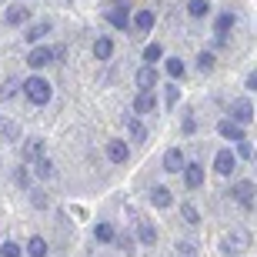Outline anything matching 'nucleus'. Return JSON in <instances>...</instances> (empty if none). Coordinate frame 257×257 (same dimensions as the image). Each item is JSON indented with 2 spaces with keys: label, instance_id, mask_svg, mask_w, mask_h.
<instances>
[{
  "label": "nucleus",
  "instance_id": "nucleus-11",
  "mask_svg": "<svg viewBox=\"0 0 257 257\" xmlns=\"http://www.w3.org/2000/svg\"><path fill=\"white\" fill-rule=\"evenodd\" d=\"M184 184H187L191 191H197L200 184H204V167H200V164H184Z\"/></svg>",
  "mask_w": 257,
  "mask_h": 257
},
{
  "label": "nucleus",
  "instance_id": "nucleus-18",
  "mask_svg": "<svg viewBox=\"0 0 257 257\" xmlns=\"http://www.w3.org/2000/svg\"><path fill=\"white\" fill-rule=\"evenodd\" d=\"M234 24H237V17H234L230 10H227V14H220L217 24H214V34H217V40H224V34H227V30L234 27Z\"/></svg>",
  "mask_w": 257,
  "mask_h": 257
},
{
  "label": "nucleus",
  "instance_id": "nucleus-21",
  "mask_svg": "<svg viewBox=\"0 0 257 257\" xmlns=\"http://www.w3.org/2000/svg\"><path fill=\"white\" fill-rule=\"evenodd\" d=\"M124 124H127V131H131V137L134 141H147V127L141 124V120H137V117H124Z\"/></svg>",
  "mask_w": 257,
  "mask_h": 257
},
{
  "label": "nucleus",
  "instance_id": "nucleus-32",
  "mask_svg": "<svg viewBox=\"0 0 257 257\" xmlns=\"http://www.w3.org/2000/svg\"><path fill=\"white\" fill-rule=\"evenodd\" d=\"M0 257H20L17 240H4V244H0Z\"/></svg>",
  "mask_w": 257,
  "mask_h": 257
},
{
  "label": "nucleus",
  "instance_id": "nucleus-14",
  "mask_svg": "<svg viewBox=\"0 0 257 257\" xmlns=\"http://www.w3.org/2000/svg\"><path fill=\"white\" fill-rule=\"evenodd\" d=\"M47 34H50V20H40V24H30V27H27L24 40H27V44H40Z\"/></svg>",
  "mask_w": 257,
  "mask_h": 257
},
{
  "label": "nucleus",
  "instance_id": "nucleus-6",
  "mask_svg": "<svg viewBox=\"0 0 257 257\" xmlns=\"http://www.w3.org/2000/svg\"><path fill=\"white\" fill-rule=\"evenodd\" d=\"M134 84L141 87V94H154V87H157V70L154 67H147L144 64L137 74H134Z\"/></svg>",
  "mask_w": 257,
  "mask_h": 257
},
{
  "label": "nucleus",
  "instance_id": "nucleus-13",
  "mask_svg": "<svg viewBox=\"0 0 257 257\" xmlns=\"http://www.w3.org/2000/svg\"><path fill=\"white\" fill-rule=\"evenodd\" d=\"M0 137H4V141H10V144H17L20 141V124L0 114Z\"/></svg>",
  "mask_w": 257,
  "mask_h": 257
},
{
  "label": "nucleus",
  "instance_id": "nucleus-27",
  "mask_svg": "<svg viewBox=\"0 0 257 257\" xmlns=\"http://www.w3.org/2000/svg\"><path fill=\"white\" fill-rule=\"evenodd\" d=\"M94 237H97V240H104V244H110L117 234H114V227H110V224H97V227H94Z\"/></svg>",
  "mask_w": 257,
  "mask_h": 257
},
{
  "label": "nucleus",
  "instance_id": "nucleus-39",
  "mask_svg": "<svg viewBox=\"0 0 257 257\" xmlns=\"http://www.w3.org/2000/svg\"><path fill=\"white\" fill-rule=\"evenodd\" d=\"M14 181H17L20 187H27V184H30V174L24 171V167H17V174H14Z\"/></svg>",
  "mask_w": 257,
  "mask_h": 257
},
{
  "label": "nucleus",
  "instance_id": "nucleus-16",
  "mask_svg": "<svg viewBox=\"0 0 257 257\" xmlns=\"http://www.w3.org/2000/svg\"><path fill=\"white\" fill-rule=\"evenodd\" d=\"M217 134H220V137H227V141H244V127H237L234 120H220Z\"/></svg>",
  "mask_w": 257,
  "mask_h": 257
},
{
  "label": "nucleus",
  "instance_id": "nucleus-29",
  "mask_svg": "<svg viewBox=\"0 0 257 257\" xmlns=\"http://www.w3.org/2000/svg\"><path fill=\"white\" fill-rule=\"evenodd\" d=\"M161 44H147V47H144V60H147V67H154V60H161Z\"/></svg>",
  "mask_w": 257,
  "mask_h": 257
},
{
  "label": "nucleus",
  "instance_id": "nucleus-26",
  "mask_svg": "<svg viewBox=\"0 0 257 257\" xmlns=\"http://www.w3.org/2000/svg\"><path fill=\"white\" fill-rule=\"evenodd\" d=\"M187 14H191V17H207L210 0H191V4H187Z\"/></svg>",
  "mask_w": 257,
  "mask_h": 257
},
{
  "label": "nucleus",
  "instance_id": "nucleus-8",
  "mask_svg": "<svg viewBox=\"0 0 257 257\" xmlns=\"http://www.w3.org/2000/svg\"><path fill=\"white\" fill-rule=\"evenodd\" d=\"M127 157H131V147H127L124 141H110L107 144V161L110 164H127Z\"/></svg>",
  "mask_w": 257,
  "mask_h": 257
},
{
  "label": "nucleus",
  "instance_id": "nucleus-24",
  "mask_svg": "<svg viewBox=\"0 0 257 257\" xmlns=\"http://www.w3.org/2000/svg\"><path fill=\"white\" fill-rule=\"evenodd\" d=\"M154 110V94H137L134 100V114H151Z\"/></svg>",
  "mask_w": 257,
  "mask_h": 257
},
{
  "label": "nucleus",
  "instance_id": "nucleus-22",
  "mask_svg": "<svg viewBox=\"0 0 257 257\" xmlns=\"http://www.w3.org/2000/svg\"><path fill=\"white\" fill-rule=\"evenodd\" d=\"M137 240H141V244H154V240H157V227L147 224V220H141V224H137Z\"/></svg>",
  "mask_w": 257,
  "mask_h": 257
},
{
  "label": "nucleus",
  "instance_id": "nucleus-34",
  "mask_svg": "<svg viewBox=\"0 0 257 257\" xmlns=\"http://www.w3.org/2000/svg\"><path fill=\"white\" fill-rule=\"evenodd\" d=\"M17 80H4V87H0V100H10V97L17 94Z\"/></svg>",
  "mask_w": 257,
  "mask_h": 257
},
{
  "label": "nucleus",
  "instance_id": "nucleus-7",
  "mask_svg": "<svg viewBox=\"0 0 257 257\" xmlns=\"http://www.w3.org/2000/svg\"><path fill=\"white\" fill-rule=\"evenodd\" d=\"M214 171H217V174H230V171H237V154H230V151H217V157H214Z\"/></svg>",
  "mask_w": 257,
  "mask_h": 257
},
{
  "label": "nucleus",
  "instance_id": "nucleus-20",
  "mask_svg": "<svg viewBox=\"0 0 257 257\" xmlns=\"http://www.w3.org/2000/svg\"><path fill=\"white\" fill-rule=\"evenodd\" d=\"M110 54H114V40H110V37H100L94 44V57L97 60H110Z\"/></svg>",
  "mask_w": 257,
  "mask_h": 257
},
{
  "label": "nucleus",
  "instance_id": "nucleus-9",
  "mask_svg": "<svg viewBox=\"0 0 257 257\" xmlns=\"http://www.w3.org/2000/svg\"><path fill=\"white\" fill-rule=\"evenodd\" d=\"M4 20H7L10 27H20V24H27V20H30V7H24V4H14V7H7Z\"/></svg>",
  "mask_w": 257,
  "mask_h": 257
},
{
  "label": "nucleus",
  "instance_id": "nucleus-25",
  "mask_svg": "<svg viewBox=\"0 0 257 257\" xmlns=\"http://www.w3.org/2000/svg\"><path fill=\"white\" fill-rule=\"evenodd\" d=\"M27 254L30 257H47V240L44 237H30L27 240Z\"/></svg>",
  "mask_w": 257,
  "mask_h": 257
},
{
  "label": "nucleus",
  "instance_id": "nucleus-23",
  "mask_svg": "<svg viewBox=\"0 0 257 257\" xmlns=\"http://www.w3.org/2000/svg\"><path fill=\"white\" fill-rule=\"evenodd\" d=\"M151 200H154V207H171L174 204V197H171V191H167V187H154L151 191Z\"/></svg>",
  "mask_w": 257,
  "mask_h": 257
},
{
  "label": "nucleus",
  "instance_id": "nucleus-31",
  "mask_svg": "<svg viewBox=\"0 0 257 257\" xmlns=\"http://www.w3.org/2000/svg\"><path fill=\"white\" fill-rule=\"evenodd\" d=\"M174 250H177V257H200L191 240H177V247H174Z\"/></svg>",
  "mask_w": 257,
  "mask_h": 257
},
{
  "label": "nucleus",
  "instance_id": "nucleus-1",
  "mask_svg": "<svg viewBox=\"0 0 257 257\" xmlns=\"http://www.w3.org/2000/svg\"><path fill=\"white\" fill-rule=\"evenodd\" d=\"M20 90L27 94V100H30L34 107H44V104L50 100V94H54V90H50V84L44 80V77H27V80L20 84Z\"/></svg>",
  "mask_w": 257,
  "mask_h": 257
},
{
  "label": "nucleus",
  "instance_id": "nucleus-5",
  "mask_svg": "<svg viewBox=\"0 0 257 257\" xmlns=\"http://www.w3.org/2000/svg\"><path fill=\"white\" fill-rule=\"evenodd\" d=\"M250 247V234L247 230H230L227 237H224V250L227 254H240V250Z\"/></svg>",
  "mask_w": 257,
  "mask_h": 257
},
{
  "label": "nucleus",
  "instance_id": "nucleus-17",
  "mask_svg": "<svg viewBox=\"0 0 257 257\" xmlns=\"http://www.w3.org/2000/svg\"><path fill=\"white\" fill-rule=\"evenodd\" d=\"M34 171H37L40 181H54V177H57V167H54V161H47V157H40V161L34 164Z\"/></svg>",
  "mask_w": 257,
  "mask_h": 257
},
{
  "label": "nucleus",
  "instance_id": "nucleus-19",
  "mask_svg": "<svg viewBox=\"0 0 257 257\" xmlns=\"http://www.w3.org/2000/svg\"><path fill=\"white\" fill-rule=\"evenodd\" d=\"M154 24H157L154 10H137V14H134V27H137V30H151Z\"/></svg>",
  "mask_w": 257,
  "mask_h": 257
},
{
  "label": "nucleus",
  "instance_id": "nucleus-4",
  "mask_svg": "<svg viewBox=\"0 0 257 257\" xmlns=\"http://www.w3.org/2000/svg\"><path fill=\"white\" fill-rule=\"evenodd\" d=\"M230 194H234V200H237L244 210H250V207H254V194H257V187H254V181H237Z\"/></svg>",
  "mask_w": 257,
  "mask_h": 257
},
{
  "label": "nucleus",
  "instance_id": "nucleus-10",
  "mask_svg": "<svg viewBox=\"0 0 257 257\" xmlns=\"http://www.w3.org/2000/svg\"><path fill=\"white\" fill-rule=\"evenodd\" d=\"M50 60H54V50H50V47H34V50L27 54V64L34 67V70H40V67H47Z\"/></svg>",
  "mask_w": 257,
  "mask_h": 257
},
{
  "label": "nucleus",
  "instance_id": "nucleus-40",
  "mask_svg": "<svg viewBox=\"0 0 257 257\" xmlns=\"http://www.w3.org/2000/svg\"><path fill=\"white\" fill-rule=\"evenodd\" d=\"M194 127H197V120H194V117H187V120H184V131L194 134Z\"/></svg>",
  "mask_w": 257,
  "mask_h": 257
},
{
  "label": "nucleus",
  "instance_id": "nucleus-3",
  "mask_svg": "<svg viewBox=\"0 0 257 257\" xmlns=\"http://www.w3.org/2000/svg\"><path fill=\"white\" fill-rule=\"evenodd\" d=\"M230 120H234V124H250V120H254V104H250L247 97H237V100H234V104H230Z\"/></svg>",
  "mask_w": 257,
  "mask_h": 257
},
{
  "label": "nucleus",
  "instance_id": "nucleus-37",
  "mask_svg": "<svg viewBox=\"0 0 257 257\" xmlns=\"http://www.w3.org/2000/svg\"><path fill=\"white\" fill-rule=\"evenodd\" d=\"M30 200H34V207H47V204H50L47 194H40V191H30Z\"/></svg>",
  "mask_w": 257,
  "mask_h": 257
},
{
  "label": "nucleus",
  "instance_id": "nucleus-38",
  "mask_svg": "<svg viewBox=\"0 0 257 257\" xmlns=\"http://www.w3.org/2000/svg\"><path fill=\"white\" fill-rule=\"evenodd\" d=\"M114 240H117V247L124 250V254H134V240L131 237H114Z\"/></svg>",
  "mask_w": 257,
  "mask_h": 257
},
{
  "label": "nucleus",
  "instance_id": "nucleus-15",
  "mask_svg": "<svg viewBox=\"0 0 257 257\" xmlns=\"http://www.w3.org/2000/svg\"><path fill=\"white\" fill-rule=\"evenodd\" d=\"M40 157H44V141H40V137H30V141L24 144V161L37 164Z\"/></svg>",
  "mask_w": 257,
  "mask_h": 257
},
{
  "label": "nucleus",
  "instance_id": "nucleus-30",
  "mask_svg": "<svg viewBox=\"0 0 257 257\" xmlns=\"http://www.w3.org/2000/svg\"><path fill=\"white\" fill-rule=\"evenodd\" d=\"M197 70L200 74H210V70H214V54H210V50H204L197 57Z\"/></svg>",
  "mask_w": 257,
  "mask_h": 257
},
{
  "label": "nucleus",
  "instance_id": "nucleus-35",
  "mask_svg": "<svg viewBox=\"0 0 257 257\" xmlns=\"http://www.w3.org/2000/svg\"><path fill=\"white\" fill-rule=\"evenodd\" d=\"M237 154H240V157H254V147H250L247 137H244V141H237Z\"/></svg>",
  "mask_w": 257,
  "mask_h": 257
},
{
  "label": "nucleus",
  "instance_id": "nucleus-2",
  "mask_svg": "<svg viewBox=\"0 0 257 257\" xmlns=\"http://www.w3.org/2000/svg\"><path fill=\"white\" fill-rule=\"evenodd\" d=\"M104 17H107V24H110V27L124 30L127 24H131V4H127V0H110V4H107V10H104Z\"/></svg>",
  "mask_w": 257,
  "mask_h": 257
},
{
  "label": "nucleus",
  "instance_id": "nucleus-36",
  "mask_svg": "<svg viewBox=\"0 0 257 257\" xmlns=\"http://www.w3.org/2000/svg\"><path fill=\"white\" fill-rule=\"evenodd\" d=\"M177 100H181V90H177V87H167V107H177Z\"/></svg>",
  "mask_w": 257,
  "mask_h": 257
},
{
  "label": "nucleus",
  "instance_id": "nucleus-28",
  "mask_svg": "<svg viewBox=\"0 0 257 257\" xmlns=\"http://www.w3.org/2000/svg\"><path fill=\"white\" fill-rule=\"evenodd\" d=\"M181 217H184V224H200V214L194 204H181Z\"/></svg>",
  "mask_w": 257,
  "mask_h": 257
},
{
  "label": "nucleus",
  "instance_id": "nucleus-12",
  "mask_svg": "<svg viewBox=\"0 0 257 257\" xmlns=\"http://www.w3.org/2000/svg\"><path fill=\"white\" fill-rule=\"evenodd\" d=\"M184 154H181V147H171V151L164 154V171H171V174H177V171H184Z\"/></svg>",
  "mask_w": 257,
  "mask_h": 257
},
{
  "label": "nucleus",
  "instance_id": "nucleus-33",
  "mask_svg": "<svg viewBox=\"0 0 257 257\" xmlns=\"http://www.w3.org/2000/svg\"><path fill=\"white\" fill-rule=\"evenodd\" d=\"M167 74H171V77H184V60L171 57V60H167Z\"/></svg>",
  "mask_w": 257,
  "mask_h": 257
}]
</instances>
